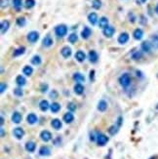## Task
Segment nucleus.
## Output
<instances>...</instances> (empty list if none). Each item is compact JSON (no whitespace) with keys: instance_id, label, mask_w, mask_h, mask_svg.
<instances>
[{"instance_id":"nucleus-1","label":"nucleus","mask_w":158,"mask_h":159,"mask_svg":"<svg viewBox=\"0 0 158 159\" xmlns=\"http://www.w3.org/2000/svg\"><path fill=\"white\" fill-rule=\"evenodd\" d=\"M118 81H119V84L123 88H128L130 85H131L132 77H131V75H130L128 72H125V73H123V74L120 75Z\"/></svg>"},{"instance_id":"nucleus-2","label":"nucleus","mask_w":158,"mask_h":159,"mask_svg":"<svg viewBox=\"0 0 158 159\" xmlns=\"http://www.w3.org/2000/svg\"><path fill=\"white\" fill-rule=\"evenodd\" d=\"M68 28L65 25H64V24L59 25L55 28V34H56L58 37L62 38L68 34Z\"/></svg>"},{"instance_id":"nucleus-3","label":"nucleus","mask_w":158,"mask_h":159,"mask_svg":"<svg viewBox=\"0 0 158 159\" xmlns=\"http://www.w3.org/2000/svg\"><path fill=\"white\" fill-rule=\"evenodd\" d=\"M108 137H106L105 134L100 133V132H99L98 136H97V140H96L97 145L100 146H104L105 145L108 143Z\"/></svg>"},{"instance_id":"nucleus-4","label":"nucleus","mask_w":158,"mask_h":159,"mask_svg":"<svg viewBox=\"0 0 158 159\" xmlns=\"http://www.w3.org/2000/svg\"><path fill=\"white\" fill-rule=\"evenodd\" d=\"M26 38L30 43H35V42H37V40L39 39V32H35V30H32V32H29Z\"/></svg>"},{"instance_id":"nucleus-5","label":"nucleus","mask_w":158,"mask_h":159,"mask_svg":"<svg viewBox=\"0 0 158 159\" xmlns=\"http://www.w3.org/2000/svg\"><path fill=\"white\" fill-rule=\"evenodd\" d=\"M114 33H115V28L111 26H106L105 29H102V34H104L106 38H111L114 35Z\"/></svg>"},{"instance_id":"nucleus-6","label":"nucleus","mask_w":158,"mask_h":159,"mask_svg":"<svg viewBox=\"0 0 158 159\" xmlns=\"http://www.w3.org/2000/svg\"><path fill=\"white\" fill-rule=\"evenodd\" d=\"M53 43H54L53 38H52V36H51L49 33L46 34V36L42 39V45H43V47H45V48L51 47V46L53 45Z\"/></svg>"},{"instance_id":"nucleus-7","label":"nucleus","mask_w":158,"mask_h":159,"mask_svg":"<svg viewBox=\"0 0 158 159\" xmlns=\"http://www.w3.org/2000/svg\"><path fill=\"white\" fill-rule=\"evenodd\" d=\"M129 38H130V36H129V34L127 32H122V33L119 34V36H118L117 41L119 44L123 45V44H126L129 41Z\"/></svg>"},{"instance_id":"nucleus-8","label":"nucleus","mask_w":158,"mask_h":159,"mask_svg":"<svg viewBox=\"0 0 158 159\" xmlns=\"http://www.w3.org/2000/svg\"><path fill=\"white\" fill-rule=\"evenodd\" d=\"M72 54V50L68 46H65V47H62L61 50V55L65 58V59H68V58L71 56Z\"/></svg>"},{"instance_id":"nucleus-9","label":"nucleus","mask_w":158,"mask_h":159,"mask_svg":"<svg viewBox=\"0 0 158 159\" xmlns=\"http://www.w3.org/2000/svg\"><path fill=\"white\" fill-rule=\"evenodd\" d=\"M88 59L90 61V63L92 64H96L97 62L99 61V55L98 53L95 51V50H91L88 54Z\"/></svg>"},{"instance_id":"nucleus-10","label":"nucleus","mask_w":158,"mask_h":159,"mask_svg":"<svg viewBox=\"0 0 158 159\" xmlns=\"http://www.w3.org/2000/svg\"><path fill=\"white\" fill-rule=\"evenodd\" d=\"M13 135L15 136L16 139L21 140V139H23V136H25V131H23V128L17 127V128H15V129L13 130Z\"/></svg>"},{"instance_id":"nucleus-11","label":"nucleus","mask_w":158,"mask_h":159,"mask_svg":"<svg viewBox=\"0 0 158 159\" xmlns=\"http://www.w3.org/2000/svg\"><path fill=\"white\" fill-rule=\"evenodd\" d=\"M152 46L149 41H143L141 44V49L144 53H150Z\"/></svg>"},{"instance_id":"nucleus-12","label":"nucleus","mask_w":158,"mask_h":159,"mask_svg":"<svg viewBox=\"0 0 158 159\" xmlns=\"http://www.w3.org/2000/svg\"><path fill=\"white\" fill-rule=\"evenodd\" d=\"M10 28V22L8 20H4L1 22V24H0V32H1V34H5L8 29Z\"/></svg>"},{"instance_id":"nucleus-13","label":"nucleus","mask_w":158,"mask_h":159,"mask_svg":"<svg viewBox=\"0 0 158 159\" xmlns=\"http://www.w3.org/2000/svg\"><path fill=\"white\" fill-rule=\"evenodd\" d=\"M40 138L43 142H49L52 140V134L50 133L49 131H47V130H44V131H42L41 133H40Z\"/></svg>"},{"instance_id":"nucleus-14","label":"nucleus","mask_w":158,"mask_h":159,"mask_svg":"<svg viewBox=\"0 0 158 159\" xmlns=\"http://www.w3.org/2000/svg\"><path fill=\"white\" fill-rule=\"evenodd\" d=\"M88 22H89L92 26L97 25V22H99V17H98L97 13H95V12L90 13V14L88 15Z\"/></svg>"},{"instance_id":"nucleus-15","label":"nucleus","mask_w":158,"mask_h":159,"mask_svg":"<svg viewBox=\"0 0 158 159\" xmlns=\"http://www.w3.org/2000/svg\"><path fill=\"white\" fill-rule=\"evenodd\" d=\"M91 34H92V29H91L89 26H84V28H83L81 32V37L83 39L86 40L91 36Z\"/></svg>"},{"instance_id":"nucleus-16","label":"nucleus","mask_w":158,"mask_h":159,"mask_svg":"<svg viewBox=\"0 0 158 159\" xmlns=\"http://www.w3.org/2000/svg\"><path fill=\"white\" fill-rule=\"evenodd\" d=\"M133 37L135 40H141L144 37V30L141 28H136L133 32Z\"/></svg>"},{"instance_id":"nucleus-17","label":"nucleus","mask_w":158,"mask_h":159,"mask_svg":"<svg viewBox=\"0 0 158 159\" xmlns=\"http://www.w3.org/2000/svg\"><path fill=\"white\" fill-rule=\"evenodd\" d=\"M11 119H12V121H13L14 123H16V124H19V123H21V122H22L23 116H22V114H21V113H20V112H18V111H15V112H13V114H12V117H11Z\"/></svg>"},{"instance_id":"nucleus-18","label":"nucleus","mask_w":158,"mask_h":159,"mask_svg":"<svg viewBox=\"0 0 158 159\" xmlns=\"http://www.w3.org/2000/svg\"><path fill=\"white\" fill-rule=\"evenodd\" d=\"M26 121L29 124H30V125H33V124H35L37 121H38V117L36 114L34 113H29L27 114L26 116Z\"/></svg>"},{"instance_id":"nucleus-19","label":"nucleus","mask_w":158,"mask_h":159,"mask_svg":"<svg viewBox=\"0 0 158 159\" xmlns=\"http://www.w3.org/2000/svg\"><path fill=\"white\" fill-rule=\"evenodd\" d=\"M50 154H51V149L49 146H43L40 147V149H39V155H41V156H49Z\"/></svg>"},{"instance_id":"nucleus-20","label":"nucleus","mask_w":158,"mask_h":159,"mask_svg":"<svg viewBox=\"0 0 158 159\" xmlns=\"http://www.w3.org/2000/svg\"><path fill=\"white\" fill-rule=\"evenodd\" d=\"M99 28L102 29H105L106 26H108V20L106 17H102L99 19Z\"/></svg>"},{"instance_id":"nucleus-21","label":"nucleus","mask_w":158,"mask_h":159,"mask_svg":"<svg viewBox=\"0 0 158 159\" xmlns=\"http://www.w3.org/2000/svg\"><path fill=\"white\" fill-rule=\"evenodd\" d=\"M73 91H74V93H75L76 95L80 96V95L83 94V93H84V86H83L81 83H77V84L74 85Z\"/></svg>"},{"instance_id":"nucleus-22","label":"nucleus","mask_w":158,"mask_h":159,"mask_svg":"<svg viewBox=\"0 0 158 159\" xmlns=\"http://www.w3.org/2000/svg\"><path fill=\"white\" fill-rule=\"evenodd\" d=\"M144 52L143 51H139V50H136V51H134L132 54H131V59L134 60V61H139L141 60V58L144 56Z\"/></svg>"},{"instance_id":"nucleus-23","label":"nucleus","mask_w":158,"mask_h":159,"mask_svg":"<svg viewBox=\"0 0 158 159\" xmlns=\"http://www.w3.org/2000/svg\"><path fill=\"white\" fill-rule=\"evenodd\" d=\"M75 59L79 63H83L86 59V54L83 51H81V50H79V51L75 53Z\"/></svg>"},{"instance_id":"nucleus-24","label":"nucleus","mask_w":158,"mask_h":159,"mask_svg":"<svg viewBox=\"0 0 158 159\" xmlns=\"http://www.w3.org/2000/svg\"><path fill=\"white\" fill-rule=\"evenodd\" d=\"M51 125H52V127L54 128L55 130H60L61 128L62 127V123L60 119L58 118H55L53 119L52 121H51Z\"/></svg>"},{"instance_id":"nucleus-25","label":"nucleus","mask_w":158,"mask_h":159,"mask_svg":"<svg viewBox=\"0 0 158 159\" xmlns=\"http://www.w3.org/2000/svg\"><path fill=\"white\" fill-rule=\"evenodd\" d=\"M39 108H40L41 111H47L50 108V104L48 103V100H42L40 103H39Z\"/></svg>"},{"instance_id":"nucleus-26","label":"nucleus","mask_w":158,"mask_h":159,"mask_svg":"<svg viewBox=\"0 0 158 159\" xmlns=\"http://www.w3.org/2000/svg\"><path fill=\"white\" fill-rule=\"evenodd\" d=\"M36 148V143L32 141H29L26 143V151H29V152H33Z\"/></svg>"},{"instance_id":"nucleus-27","label":"nucleus","mask_w":158,"mask_h":159,"mask_svg":"<svg viewBox=\"0 0 158 159\" xmlns=\"http://www.w3.org/2000/svg\"><path fill=\"white\" fill-rule=\"evenodd\" d=\"M149 42H150L152 48L158 49V35L157 34H153V35H151L150 38H149Z\"/></svg>"},{"instance_id":"nucleus-28","label":"nucleus","mask_w":158,"mask_h":159,"mask_svg":"<svg viewBox=\"0 0 158 159\" xmlns=\"http://www.w3.org/2000/svg\"><path fill=\"white\" fill-rule=\"evenodd\" d=\"M72 78H73V80H75L76 82H78V83L84 82V81H85V76L80 72H75V73H74L73 76H72Z\"/></svg>"},{"instance_id":"nucleus-29","label":"nucleus","mask_w":158,"mask_h":159,"mask_svg":"<svg viewBox=\"0 0 158 159\" xmlns=\"http://www.w3.org/2000/svg\"><path fill=\"white\" fill-rule=\"evenodd\" d=\"M26 53V47H23V46H21V47L17 48L16 50H14L13 52V57H20L23 55V54Z\"/></svg>"},{"instance_id":"nucleus-30","label":"nucleus","mask_w":158,"mask_h":159,"mask_svg":"<svg viewBox=\"0 0 158 159\" xmlns=\"http://www.w3.org/2000/svg\"><path fill=\"white\" fill-rule=\"evenodd\" d=\"M62 119H64V121L65 123L69 124L74 120V116L72 114V112H66V113L64 115V117H62Z\"/></svg>"},{"instance_id":"nucleus-31","label":"nucleus","mask_w":158,"mask_h":159,"mask_svg":"<svg viewBox=\"0 0 158 159\" xmlns=\"http://www.w3.org/2000/svg\"><path fill=\"white\" fill-rule=\"evenodd\" d=\"M106 108H108V103L105 100H101L98 104V110L104 112L106 110Z\"/></svg>"},{"instance_id":"nucleus-32","label":"nucleus","mask_w":158,"mask_h":159,"mask_svg":"<svg viewBox=\"0 0 158 159\" xmlns=\"http://www.w3.org/2000/svg\"><path fill=\"white\" fill-rule=\"evenodd\" d=\"M16 83L19 87H23L26 84V80L23 75H18L17 78H16Z\"/></svg>"},{"instance_id":"nucleus-33","label":"nucleus","mask_w":158,"mask_h":159,"mask_svg":"<svg viewBox=\"0 0 158 159\" xmlns=\"http://www.w3.org/2000/svg\"><path fill=\"white\" fill-rule=\"evenodd\" d=\"M30 63L32 64L33 65H39V64H41V63H42L41 57L39 56V55H34L32 58H31Z\"/></svg>"},{"instance_id":"nucleus-34","label":"nucleus","mask_w":158,"mask_h":159,"mask_svg":"<svg viewBox=\"0 0 158 159\" xmlns=\"http://www.w3.org/2000/svg\"><path fill=\"white\" fill-rule=\"evenodd\" d=\"M50 110L53 113H57L61 110V104L59 103H52V104L50 106Z\"/></svg>"},{"instance_id":"nucleus-35","label":"nucleus","mask_w":158,"mask_h":159,"mask_svg":"<svg viewBox=\"0 0 158 159\" xmlns=\"http://www.w3.org/2000/svg\"><path fill=\"white\" fill-rule=\"evenodd\" d=\"M16 25L20 26V28H23V26H25L26 25V19L25 17L17 18V20H16Z\"/></svg>"},{"instance_id":"nucleus-36","label":"nucleus","mask_w":158,"mask_h":159,"mask_svg":"<svg viewBox=\"0 0 158 159\" xmlns=\"http://www.w3.org/2000/svg\"><path fill=\"white\" fill-rule=\"evenodd\" d=\"M119 129H120V127H118L116 124H113L112 126H110L108 128V133L111 135V136H114V135H116L118 133Z\"/></svg>"},{"instance_id":"nucleus-37","label":"nucleus","mask_w":158,"mask_h":159,"mask_svg":"<svg viewBox=\"0 0 158 159\" xmlns=\"http://www.w3.org/2000/svg\"><path fill=\"white\" fill-rule=\"evenodd\" d=\"M23 73L26 76H30L33 73V68H31L30 65H26V67L23 68Z\"/></svg>"},{"instance_id":"nucleus-38","label":"nucleus","mask_w":158,"mask_h":159,"mask_svg":"<svg viewBox=\"0 0 158 159\" xmlns=\"http://www.w3.org/2000/svg\"><path fill=\"white\" fill-rule=\"evenodd\" d=\"M13 6L17 12H20L23 6V1L22 0H13Z\"/></svg>"},{"instance_id":"nucleus-39","label":"nucleus","mask_w":158,"mask_h":159,"mask_svg":"<svg viewBox=\"0 0 158 159\" xmlns=\"http://www.w3.org/2000/svg\"><path fill=\"white\" fill-rule=\"evenodd\" d=\"M68 40L69 43H71V44L76 43L77 40H78L77 34H76V33H71V34H69V36H68Z\"/></svg>"},{"instance_id":"nucleus-40","label":"nucleus","mask_w":158,"mask_h":159,"mask_svg":"<svg viewBox=\"0 0 158 159\" xmlns=\"http://www.w3.org/2000/svg\"><path fill=\"white\" fill-rule=\"evenodd\" d=\"M35 6V0H26L25 7L26 9H31Z\"/></svg>"},{"instance_id":"nucleus-41","label":"nucleus","mask_w":158,"mask_h":159,"mask_svg":"<svg viewBox=\"0 0 158 159\" xmlns=\"http://www.w3.org/2000/svg\"><path fill=\"white\" fill-rule=\"evenodd\" d=\"M92 7L94 9H96V10L101 9L102 1H101V0H93V1H92Z\"/></svg>"},{"instance_id":"nucleus-42","label":"nucleus","mask_w":158,"mask_h":159,"mask_svg":"<svg viewBox=\"0 0 158 159\" xmlns=\"http://www.w3.org/2000/svg\"><path fill=\"white\" fill-rule=\"evenodd\" d=\"M14 94H15V96H17V97H22L23 95V92L22 90V87L16 88L15 90H14Z\"/></svg>"},{"instance_id":"nucleus-43","label":"nucleus","mask_w":158,"mask_h":159,"mask_svg":"<svg viewBox=\"0 0 158 159\" xmlns=\"http://www.w3.org/2000/svg\"><path fill=\"white\" fill-rule=\"evenodd\" d=\"M48 88H49V86H48V84L47 83H41L40 84V92L41 93H46L47 91H48Z\"/></svg>"},{"instance_id":"nucleus-44","label":"nucleus","mask_w":158,"mask_h":159,"mask_svg":"<svg viewBox=\"0 0 158 159\" xmlns=\"http://www.w3.org/2000/svg\"><path fill=\"white\" fill-rule=\"evenodd\" d=\"M97 136H98V132H90V141L91 142H96L97 140Z\"/></svg>"},{"instance_id":"nucleus-45","label":"nucleus","mask_w":158,"mask_h":159,"mask_svg":"<svg viewBox=\"0 0 158 159\" xmlns=\"http://www.w3.org/2000/svg\"><path fill=\"white\" fill-rule=\"evenodd\" d=\"M68 110H70V112H72V111H75L76 110V104H74V103H68Z\"/></svg>"},{"instance_id":"nucleus-46","label":"nucleus","mask_w":158,"mask_h":159,"mask_svg":"<svg viewBox=\"0 0 158 159\" xmlns=\"http://www.w3.org/2000/svg\"><path fill=\"white\" fill-rule=\"evenodd\" d=\"M128 18H129V22H131L132 24H134V22H136V16H135V14H134L133 12H130L128 14Z\"/></svg>"},{"instance_id":"nucleus-47","label":"nucleus","mask_w":158,"mask_h":159,"mask_svg":"<svg viewBox=\"0 0 158 159\" xmlns=\"http://www.w3.org/2000/svg\"><path fill=\"white\" fill-rule=\"evenodd\" d=\"M140 24L141 25H143V26H145L147 24V18H145V16H144V15H141L140 16Z\"/></svg>"},{"instance_id":"nucleus-48","label":"nucleus","mask_w":158,"mask_h":159,"mask_svg":"<svg viewBox=\"0 0 158 159\" xmlns=\"http://www.w3.org/2000/svg\"><path fill=\"white\" fill-rule=\"evenodd\" d=\"M6 89H7V84L4 82H1V84H0V93L3 94V93L6 91Z\"/></svg>"},{"instance_id":"nucleus-49","label":"nucleus","mask_w":158,"mask_h":159,"mask_svg":"<svg viewBox=\"0 0 158 159\" xmlns=\"http://www.w3.org/2000/svg\"><path fill=\"white\" fill-rule=\"evenodd\" d=\"M115 124H116V125H117L118 127H121V126H122V124H123V117H122V116H119V117L117 118Z\"/></svg>"},{"instance_id":"nucleus-50","label":"nucleus","mask_w":158,"mask_h":159,"mask_svg":"<svg viewBox=\"0 0 158 159\" xmlns=\"http://www.w3.org/2000/svg\"><path fill=\"white\" fill-rule=\"evenodd\" d=\"M89 78H90V80L92 81H95V70L94 69H92V70L90 71V73H89Z\"/></svg>"},{"instance_id":"nucleus-51","label":"nucleus","mask_w":158,"mask_h":159,"mask_svg":"<svg viewBox=\"0 0 158 159\" xmlns=\"http://www.w3.org/2000/svg\"><path fill=\"white\" fill-rule=\"evenodd\" d=\"M49 96H50L52 99H56L57 97H58V92H57L56 90H53V91L49 94Z\"/></svg>"},{"instance_id":"nucleus-52","label":"nucleus","mask_w":158,"mask_h":159,"mask_svg":"<svg viewBox=\"0 0 158 159\" xmlns=\"http://www.w3.org/2000/svg\"><path fill=\"white\" fill-rule=\"evenodd\" d=\"M8 6V0H1V8L4 9Z\"/></svg>"},{"instance_id":"nucleus-53","label":"nucleus","mask_w":158,"mask_h":159,"mask_svg":"<svg viewBox=\"0 0 158 159\" xmlns=\"http://www.w3.org/2000/svg\"><path fill=\"white\" fill-rule=\"evenodd\" d=\"M136 75H137V77H139V78H144L143 72L140 71V70H136Z\"/></svg>"},{"instance_id":"nucleus-54","label":"nucleus","mask_w":158,"mask_h":159,"mask_svg":"<svg viewBox=\"0 0 158 159\" xmlns=\"http://www.w3.org/2000/svg\"><path fill=\"white\" fill-rule=\"evenodd\" d=\"M147 1V0H136V3H137L138 5H143Z\"/></svg>"},{"instance_id":"nucleus-55","label":"nucleus","mask_w":158,"mask_h":159,"mask_svg":"<svg viewBox=\"0 0 158 159\" xmlns=\"http://www.w3.org/2000/svg\"><path fill=\"white\" fill-rule=\"evenodd\" d=\"M0 131H1V137L3 138L4 136H5V131H4L3 127H1V129H0Z\"/></svg>"},{"instance_id":"nucleus-56","label":"nucleus","mask_w":158,"mask_h":159,"mask_svg":"<svg viewBox=\"0 0 158 159\" xmlns=\"http://www.w3.org/2000/svg\"><path fill=\"white\" fill-rule=\"evenodd\" d=\"M0 124H1V127L4 125V117L1 116V118H0Z\"/></svg>"},{"instance_id":"nucleus-57","label":"nucleus","mask_w":158,"mask_h":159,"mask_svg":"<svg viewBox=\"0 0 158 159\" xmlns=\"http://www.w3.org/2000/svg\"><path fill=\"white\" fill-rule=\"evenodd\" d=\"M58 142H61V138H60V137H58V138L56 139V141L54 142V143H55V145H58Z\"/></svg>"},{"instance_id":"nucleus-58","label":"nucleus","mask_w":158,"mask_h":159,"mask_svg":"<svg viewBox=\"0 0 158 159\" xmlns=\"http://www.w3.org/2000/svg\"><path fill=\"white\" fill-rule=\"evenodd\" d=\"M154 11H155V13H156V14L158 15V4H157V5L155 6V9H154Z\"/></svg>"},{"instance_id":"nucleus-59","label":"nucleus","mask_w":158,"mask_h":159,"mask_svg":"<svg viewBox=\"0 0 158 159\" xmlns=\"http://www.w3.org/2000/svg\"><path fill=\"white\" fill-rule=\"evenodd\" d=\"M149 159H157V156H152V157H150Z\"/></svg>"}]
</instances>
